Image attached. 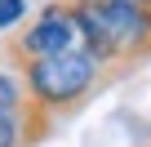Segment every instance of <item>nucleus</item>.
<instances>
[{"label":"nucleus","instance_id":"2","mask_svg":"<svg viewBox=\"0 0 151 147\" xmlns=\"http://www.w3.org/2000/svg\"><path fill=\"white\" fill-rule=\"evenodd\" d=\"M18 80L27 89V98L49 112V116H62V112H76L102 80V62H93L85 49H62V54H49V58H22L14 62Z\"/></svg>","mask_w":151,"mask_h":147},{"label":"nucleus","instance_id":"6","mask_svg":"<svg viewBox=\"0 0 151 147\" xmlns=\"http://www.w3.org/2000/svg\"><path fill=\"white\" fill-rule=\"evenodd\" d=\"M27 18V0H0V31H9Z\"/></svg>","mask_w":151,"mask_h":147},{"label":"nucleus","instance_id":"3","mask_svg":"<svg viewBox=\"0 0 151 147\" xmlns=\"http://www.w3.org/2000/svg\"><path fill=\"white\" fill-rule=\"evenodd\" d=\"M62 49H80V31H76V18H71V9H67V0L45 5L18 36L5 40L9 62H22V58H49V54H62Z\"/></svg>","mask_w":151,"mask_h":147},{"label":"nucleus","instance_id":"4","mask_svg":"<svg viewBox=\"0 0 151 147\" xmlns=\"http://www.w3.org/2000/svg\"><path fill=\"white\" fill-rule=\"evenodd\" d=\"M49 125H53V116L40 112L36 103H31L27 116H9V112H0V147H31V143H40V138L49 134Z\"/></svg>","mask_w":151,"mask_h":147},{"label":"nucleus","instance_id":"7","mask_svg":"<svg viewBox=\"0 0 151 147\" xmlns=\"http://www.w3.org/2000/svg\"><path fill=\"white\" fill-rule=\"evenodd\" d=\"M133 5H142V9H151V0H133Z\"/></svg>","mask_w":151,"mask_h":147},{"label":"nucleus","instance_id":"5","mask_svg":"<svg viewBox=\"0 0 151 147\" xmlns=\"http://www.w3.org/2000/svg\"><path fill=\"white\" fill-rule=\"evenodd\" d=\"M0 112H9V116L31 112V98H27V89L18 80V71H9V67H0Z\"/></svg>","mask_w":151,"mask_h":147},{"label":"nucleus","instance_id":"1","mask_svg":"<svg viewBox=\"0 0 151 147\" xmlns=\"http://www.w3.org/2000/svg\"><path fill=\"white\" fill-rule=\"evenodd\" d=\"M80 49L102 67H133L151 58V9L133 0H67Z\"/></svg>","mask_w":151,"mask_h":147}]
</instances>
